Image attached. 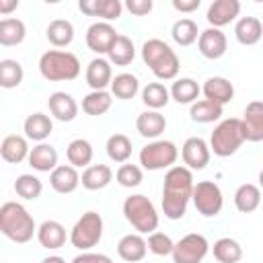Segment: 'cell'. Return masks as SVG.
<instances>
[{
  "label": "cell",
  "mask_w": 263,
  "mask_h": 263,
  "mask_svg": "<svg viewBox=\"0 0 263 263\" xmlns=\"http://www.w3.org/2000/svg\"><path fill=\"white\" fill-rule=\"evenodd\" d=\"M0 263H2V261H0Z\"/></svg>",
  "instance_id": "obj_51"
},
{
  "label": "cell",
  "mask_w": 263,
  "mask_h": 263,
  "mask_svg": "<svg viewBox=\"0 0 263 263\" xmlns=\"http://www.w3.org/2000/svg\"><path fill=\"white\" fill-rule=\"evenodd\" d=\"M103 238V218L99 212H84L70 230V242L78 251H90Z\"/></svg>",
  "instance_id": "obj_7"
},
{
  "label": "cell",
  "mask_w": 263,
  "mask_h": 263,
  "mask_svg": "<svg viewBox=\"0 0 263 263\" xmlns=\"http://www.w3.org/2000/svg\"><path fill=\"white\" fill-rule=\"evenodd\" d=\"M199 84L193 78H177L168 90V97L177 101L179 105H191L199 97Z\"/></svg>",
  "instance_id": "obj_35"
},
{
  "label": "cell",
  "mask_w": 263,
  "mask_h": 263,
  "mask_svg": "<svg viewBox=\"0 0 263 263\" xmlns=\"http://www.w3.org/2000/svg\"><path fill=\"white\" fill-rule=\"evenodd\" d=\"M117 35H119V33L115 31V27H113L111 23L99 21V23H92V25L86 29L84 41H86V47H88L90 51L99 53V58H101L103 53L109 51V47L113 45V41L117 39Z\"/></svg>",
  "instance_id": "obj_12"
},
{
  "label": "cell",
  "mask_w": 263,
  "mask_h": 263,
  "mask_svg": "<svg viewBox=\"0 0 263 263\" xmlns=\"http://www.w3.org/2000/svg\"><path fill=\"white\" fill-rule=\"evenodd\" d=\"M105 150H107V156L113 160V162H127V158L132 156V140L125 136V134H111L107 138V144H105Z\"/></svg>",
  "instance_id": "obj_40"
},
{
  "label": "cell",
  "mask_w": 263,
  "mask_h": 263,
  "mask_svg": "<svg viewBox=\"0 0 263 263\" xmlns=\"http://www.w3.org/2000/svg\"><path fill=\"white\" fill-rule=\"evenodd\" d=\"M23 132H25V138L27 140H33V142H45L49 138V134L53 132V121L49 115L45 113H31L25 123H23Z\"/></svg>",
  "instance_id": "obj_24"
},
{
  "label": "cell",
  "mask_w": 263,
  "mask_h": 263,
  "mask_svg": "<svg viewBox=\"0 0 263 263\" xmlns=\"http://www.w3.org/2000/svg\"><path fill=\"white\" fill-rule=\"evenodd\" d=\"M193 191V173L183 166L175 164L166 171L162 183V212L168 220H181L187 212Z\"/></svg>",
  "instance_id": "obj_1"
},
{
  "label": "cell",
  "mask_w": 263,
  "mask_h": 263,
  "mask_svg": "<svg viewBox=\"0 0 263 263\" xmlns=\"http://www.w3.org/2000/svg\"><path fill=\"white\" fill-rule=\"evenodd\" d=\"M29 142L25 136L18 134H10L0 142V156L2 160L10 162V164H18L29 156Z\"/></svg>",
  "instance_id": "obj_26"
},
{
  "label": "cell",
  "mask_w": 263,
  "mask_h": 263,
  "mask_svg": "<svg viewBox=\"0 0 263 263\" xmlns=\"http://www.w3.org/2000/svg\"><path fill=\"white\" fill-rule=\"evenodd\" d=\"M210 146L203 138L199 136H191L185 140L183 148H181V158H183V166H187L189 171H201L208 166L210 162Z\"/></svg>",
  "instance_id": "obj_11"
},
{
  "label": "cell",
  "mask_w": 263,
  "mask_h": 263,
  "mask_svg": "<svg viewBox=\"0 0 263 263\" xmlns=\"http://www.w3.org/2000/svg\"><path fill=\"white\" fill-rule=\"evenodd\" d=\"M84 78H86V84L92 90H105L111 84V78H113V70H111L109 60H105V58L90 60L88 66H86Z\"/></svg>",
  "instance_id": "obj_21"
},
{
  "label": "cell",
  "mask_w": 263,
  "mask_h": 263,
  "mask_svg": "<svg viewBox=\"0 0 263 263\" xmlns=\"http://www.w3.org/2000/svg\"><path fill=\"white\" fill-rule=\"evenodd\" d=\"M245 144V132H242V123L238 117H230L220 121L212 136H210V152H214L220 158L232 156L240 146Z\"/></svg>",
  "instance_id": "obj_5"
},
{
  "label": "cell",
  "mask_w": 263,
  "mask_h": 263,
  "mask_svg": "<svg viewBox=\"0 0 263 263\" xmlns=\"http://www.w3.org/2000/svg\"><path fill=\"white\" fill-rule=\"evenodd\" d=\"M199 90L203 92V97L208 101H212V103H216L220 107H224L226 103H230L232 97H234V86L224 76H212V78H208L203 82V86H199Z\"/></svg>",
  "instance_id": "obj_17"
},
{
  "label": "cell",
  "mask_w": 263,
  "mask_h": 263,
  "mask_svg": "<svg viewBox=\"0 0 263 263\" xmlns=\"http://www.w3.org/2000/svg\"><path fill=\"white\" fill-rule=\"evenodd\" d=\"M242 132H245V142H261L263 140V103L261 101H251L245 107L242 113Z\"/></svg>",
  "instance_id": "obj_15"
},
{
  "label": "cell",
  "mask_w": 263,
  "mask_h": 263,
  "mask_svg": "<svg viewBox=\"0 0 263 263\" xmlns=\"http://www.w3.org/2000/svg\"><path fill=\"white\" fill-rule=\"evenodd\" d=\"M25 78V70L16 60H0V88H16Z\"/></svg>",
  "instance_id": "obj_42"
},
{
  "label": "cell",
  "mask_w": 263,
  "mask_h": 263,
  "mask_svg": "<svg viewBox=\"0 0 263 263\" xmlns=\"http://www.w3.org/2000/svg\"><path fill=\"white\" fill-rule=\"evenodd\" d=\"M66 156L70 166L74 168H86L92 162V144L84 138H76L68 144L66 148Z\"/></svg>",
  "instance_id": "obj_33"
},
{
  "label": "cell",
  "mask_w": 263,
  "mask_h": 263,
  "mask_svg": "<svg viewBox=\"0 0 263 263\" xmlns=\"http://www.w3.org/2000/svg\"><path fill=\"white\" fill-rule=\"evenodd\" d=\"M191 201L195 205V210L205 216V218H214L222 212L224 208V195L222 189L214 183V181H199L193 183V191H191Z\"/></svg>",
  "instance_id": "obj_9"
},
{
  "label": "cell",
  "mask_w": 263,
  "mask_h": 263,
  "mask_svg": "<svg viewBox=\"0 0 263 263\" xmlns=\"http://www.w3.org/2000/svg\"><path fill=\"white\" fill-rule=\"evenodd\" d=\"M14 191H16V195L23 197V199H37V197L41 195V191H43V183H41V179H37L35 175L25 173V175H18V177H16V181H14Z\"/></svg>",
  "instance_id": "obj_43"
},
{
  "label": "cell",
  "mask_w": 263,
  "mask_h": 263,
  "mask_svg": "<svg viewBox=\"0 0 263 263\" xmlns=\"http://www.w3.org/2000/svg\"><path fill=\"white\" fill-rule=\"evenodd\" d=\"M18 8V0H0V14H12Z\"/></svg>",
  "instance_id": "obj_49"
},
{
  "label": "cell",
  "mask_w": 263,
  "mask_h": 263,
  "mask_svg": "<svg viewBox=\"0 0 263 263\" xmlns=\"http://www.w3.org/2000/svg\"><path fill=\"white\" fill-rule=\"evenodd\" d=\"M111 181H113V171L107 164H88L80 175V183L88 191L105 189Z\"/></svg>",
  "instance_id": "obj_27"
},
{
  "label": "cell",
  "mask_w": 263,
  "mask_h": 263,
  "mask_svg": "<svg viewBox=\"0 0 263 263\" xmlns=\"http://www.w3.org/2000/svg\"><path fill=\"white\" fill-rule=\"evenodd\" d=\"M142 60L158 80H175L181 68L179 55L162 39H148L142 45Z\"/></svg>",
  "instance_id": "obj_3"
},
{
  "label": "cell",
  "mask_w": 263,
  "mask_h": 263,
  "mask_svg": "<svg viewBox=\"0 0 263 263\" xmlns=\"http://www.w3.org/2000/svg\"><path fill=\"white\" fill-rule=\"evenodd\" d=\"M49 185L55 193H62V195H68V193H74L80 185V175L74 166L70 164H58L51 173H49Z\"/></svg>",
  "instance_id": "obj_18"
},
{
  "label": "cell",
  "mask_w": 263,
  "mask_h": 263,
  "mask_svg": "<svg viewBox=\"0 0 263 263\" xmlns=\"http://www.w3.org/2000/svg\"><path fill=\"white\" fill-rule=\"evenodd\" d=\"M125 8L134 14V16H146L152 10V0H127Z\"/></svg>",
  "instance_id": "obj_47"
},
{
  "label": "cell",
  "mask_w": 263,
  "mask_h": 263,
  "mask_svg": "<svg viewBox=\"0 0 263 263\" xmlns=\"http://www.w3.org/2000/svg\"><path fill=\"white\" fill-rule=\"evenodd\" d=\"M222 111H224V107H220V105H216L208 99H201V101L191 103L189 117L195 123H214L222 117Z\"/></svg>",
  "instance_id": "obj_38"
},
{
  "label": "cell",
  "mask_w": 263,
  "mask_h": 263,
  "mask_svg": "<svg viewBox=\"0 0 263 263\" xmlns=\"http://www.w3.org/2000/svg\"><path fill=\"white\" fill-rule=\"evenodd\" d=\"M78 8L88 16H101L103 23H109L121 16L123 4L119 0H80Z\"/></svg>",
  "instance_id": "obj_16"
},
{
  "label": "cell",
  "mask_w": 263,
  "mask_h": 263,
  "mask_svg": "<svg viewBox=\"0 0 263 263\" xmlns=\"http://www.w3.org/2000/svg\"><path fill=\"white\" fill-rule=\"evenodd\" d=\"M37 240L43 249L47 251H55V249H62L66 245V228L62 222L58 220H45L37 226Z\"/></svg>",
  "instance_id": "obj_20"
},
{
  "label": "cell",
  "mask_w": 263,
  "mask_h": 263,
  "mask_svg": "<svg viewBox=\"0 0 263 263\" xmlns=\"http://www.w3.org/2000/svg\"><path fill=\"white\" fill-rule=\"evenodd\" d=\"M107 55H109V64H115V66H127V64H132L134 58H136L134 41L127 35H117V39L109 47Z\"/></svg>",
  "instance_id": "obj_34"
},
{
  "label": "cell",
  "mask_w": 263,
  "mask_h": 263,
  "mask_svg": "<svg viewBox=\"0 0 263 263\" xmlns=\"http://www.w3.org/2000/svg\"><path fill=\"white\" fill-rule=\"evenodd\" d=\"M47 107H49V113L58 121H64V123L76 119V115H78V103L74 101L72 95H68L64 90L51 92L49 99H47Z\"/></svg>",
  "instance_id": "obj_19"
},
{
  "label": "cell",
  "mask_w": 263,
  "mask_h": 263,
  "mask_svg": "<svg viewBox=\"0 0 263 263\" xmlns=\"http://www.w3.org/2000/svg\"><path fill=\"white\" fill-rule=\"evenodd\" d=\"M25 35H27V27L21 18L6 16L0 21V45L14 47L25 41Z\"/></svg>",
  "instance_id": "obj_31"
},
{
  "label": "cell",
  "mask_w": 263,
  "mask_h": 263,
  "mask_svg": "<svg viewBox=\"0 0 263 263\" xmlns=\"http://www.w3.org/2000/svg\"><path fill=\"white\" fill-rule=\"evenodd\" d=\"M0 232L8 240L16 245H25L33 238V234L37 232V226L33 216L23 203L6 201L0 205Z\"/></svg>",
  "instance_id": "obj_2"
},
{
  "label": "cell",
  "mask_w": 263,
  "mask_h": 263,
  "mask_svg": "<svg viewBox=\"0 0 263 263\" xmlns=\"http://www.w3.org/2000/svg\"><path fill=\"white\" fill-rule=\"evenodd\" d=\"M171 101L168 97V88L162 82H148L142 88V103L150 109V111H158L162 107H166Z\"/></svg>",
  "instance_id": "obj_39"
},
{
  "label": "cell",
  "mask_w": 263,
  "mask_h": 263,
  "mask_svg": "<svg viewBox=\"0 0 263 263\" xmlns=\"http://www.w3.org/2000/svg\"><path fill=\"white\" fill-rule=\"evenodd\" d=\"M115 179H117V183H119L121 187L132 189V187H138V185L142 183L144 173H142V168H140L138 164H127V162H123V164L117 168Z\"/></svg>",
  "instance_id": "obj_44"
},
{
  "label": "cell",
  "mask_w": 263,
  "mask_h": 263,
  "mask_svg": "<svg viewBox=\"0 0 263 263\" xmlns=\"http://www.w3.org/2000/svg\"><path fill=\"white\" fill-rule=\"evenodd\" d=\"M173 245H175L173 238H171L168 234H164V232H158V230L150 232V234H148V240H146L148 251H150L152 255H156V257H166V255H171Z\"/></svg>",
  "instance_id": "obj_45"
},
{
  "label": "cell",
  "mask_w": 263,
  "mask_h": 263,
  "mask_svg": "<svg viewBox=\"0 0 263 263\" xmlns=\"http://www.w3.org/2000/svg\"><path fill=\"white\" fill-rule=\"evenodd\" d=\"M238 14H240V2L238 0H214L208 6L205 18H208L210 27L222 29V27L230 25Z\"/></svg>",
  "instance_id": "obj_14"
},
{
  "label": "cell",
  "mask_w": 263,
  "mask_h": 263,
  "mask_svg": "<svg viewBox=\"0 0 263 263\" xmlns=\"http://www.w3.org/2000/svg\"><path fill=\"white\" fill-rule=\"evenodd\" d=\"M39 72L49 82L74 80L80 74V60L72 51L49 49L39 58Z\"/></svg>",
  "instance_id": "obj_4"
},
{
  "label": "cell",
  "mask_w": 263,
  "mask_h": 263,
  "mask_svg": "<svg viewBox=\"0 0 263 263\" xmlns=\"http://www.w3.org/2000/svg\"><path fill=\"white\" fill-rule=\"evenodd\" d=\"M210 253V242L203 234L189 232L173 245V263H201Z\"/></svg>",
  "instance_id": "obj_10"
},
{
  "label": "cell",
  "mask_w": 263,
  "mask_h": 263,
  "mask_svg": "<svg viewBox=\"0 0 263 263\" xmlns=\"http://www.w3.org/2000/svg\"><path fill=\"white\" fill-rule=\"evenodd\" d=\"M179 148L171 140H152L140 150V164L146 171H162L175 166Z\"/></svg>",
  "instance_id": "obj_8"
},
{
  "label": "cell",
  "mask_w": 263,
  "mask_h": 263,
  "mask_svg": "<svg viewBox=\"0 0 263 263\" xmlns=\"http://www.w3.org/2000/svg\"><path fill=\"white\" fill-rule=\"evenodd\" d=\"M111 105H113V97L107 90H90L82 99V111L86 115H92V117L105 115L111 109Z\"/></svg>",
  "instance_id": "obj_37"
},
{
  "label": "cell",
  "mask_w": 263,
  "mask_h": 263,
  "mask_svg": "<svg viewBox=\"0 0 263 263\" xmlns=\"http://www.w3.org/2000/svg\"><path fill=\"white\" fill-rule=\"evenodd\" d=\"M41 263H66V259H62V257H58V255H49V257H45Z\"/></svg>",
  "instance_id": "obj_50"
},
{
  "label": "cell",
  "mask_w": 263,
  "mask_h": 263,
  "mask_svg": "<svg viewBox=\"0 0 263 263\" xmlns=\"http://www.w3.org/2000/svg\"><path fill=\"white\" fill-rule=\"evenodd\" d=\"M234 205L240 214H251L261 205V189L255 183H242L234 191Z\"/></svg>",
  "instance_id": "obj_30"
},
{
  "label": "cell",
  "mask_w": 263,
  "mask_h": 263,
  "mask_svg": "<svg viewBox=\"0 0 263 263\" xmlns=\"http://www.w3.org/2000/svg\"><path fill=\"white\" fill-rule=\"evenodd\" d=\"M109 86H111V97L119 101H129L140 92V80L136 74H129V72H121L113 76Z\"/></svg>",
  "instance_id": "obj_29"
},
{
  "label": "cell",
  "mask_w": 263,
  "mask_h": 263,
  "mask_svg": "<svg viewBox=\"0 0 263 263\" xmlns=\"http://www.w3.org/2000/svg\"><path fill=\"white\" fill-rule=\"evenodd\" d=\"M45 37L53 47H68L74 41V25L66 18H55L47 25Z\"/></svg>",
  "instance_id": "obj_32"
},
{
  "label": "cell",
  "mask_w": 263,
  "mask_h": 263,
  "mask_svg": "<svg viewBox=\"0 0 263 263\" xmlns=\"http://www.w3.org/2000/svg\"><path fill=\"white\" fill-rule=\"evenodd\" d=\"M123 216L138 230V234H150L158 228V212H156L154 203L142 193H134V195L125 197Z\"/></svg>",
  "instance_id": "obj_6"
},
{
  "label": "cell",
  "mask_w": 263,
  "mask_h": 263,
  "mask_svg": "<svg viewBox=\"0 0 263 263\" xmlns=\"http://www.w3.org/2000/svg\"><path fill=\"white\" fill-rule=\"evenodd\" d=\"M201 0H173V8L179 12H193L197 10Z\"/></svg>",
  "instance_id": "obj_48"
},
{
  "label": "cell",
  "mask_w": 263,
  "mask_h": 263,
  "mask_svg": "<svg viewBox=\"0 0 263 263\" xmlns=\"http://www.w3.org/2000/svg\"><path fill=\"white\" fill-rule=\"evenodd\" d=\"M27 160L37 173H51L58 166V150L47 142H39L29 150Z\"/></svg>",
  "instance_id": "obj_22"
},
{
  "label": "cell",
  "mask_w": 263,
  "mask_h": 263,
  "mask_svg": "<svg viewBox=\"0 0 263 263\" xmlns=\"http://www.w3.org/2000/svg\"><path fill=\"white\" fill-rule=\"evenodd\" d=\"M136 129L142 138L158 140V136L166 129V117L160 111H142L136 119Z\"/></svg>",
  "instance_id": "obj_23"
},
{
  "label": "cell",
  "mask_w": 263,
  "mask_h": 263,
  "mask_svg": "<svg viewBox=\"0 0 263 263\" xmlns=\"http://www.w3.org/2000/svg\"><path fill=\"white\" fill-rule=\"evenodd\" d=\"M171 37L181 47H187V45L195 43L197 37H199L197 23L193 18H179V21H175V25L171 29Z\"/></svg>",
  "instance_id": "obj_41"
},
{
  "label": "cell",
  "mask_w": 263,
  "mask_h": 263,
  "mask_svg": "<svg viewBox=\"0 0 263 263\" xmlns=\"http://www.w3.org/2000/svg\"><path fill=\"white\" fill-rule=\"evenodd\" d=\"M263 25L257 16H240L234 25V37L240 45H255L261 41Z\"/></svg>",
  "instance_id": "obj_28"
},
{
  "label": "cell",
  "mask_w": 263,
  "mask_h": 263,
  "mask_svg": "<svg viewBox=\"0 0 263 263\" xmlns=\"http://www.w3.org/2000/svg\"><path fill=\"white\" fill-rule=\"evenodd\" d=\"M197 49L208 60H220L226 53V49H228V39H226V35L220 29L208 27V29L199 31Z\"/></svg>",
  "instance_id": "obj_13"
},
{
  "label": "cell",
  "mask_w": 263,
  "mask_h": 263,
  "mask_svg": "<svg viewBox=\"0 0 263 263\" xmlns=\"http://www.w3.org/2000/svg\"><path fill=\"white\" fill-rule=\"evenodd\" d=\"M146 253H148L146 240L138 232L136 234H125L117 242V255L127 263H140L146 257Z\"/></svg>",
  "instance_id": "obj_25"
},
{
  "label": "cell",
  "mask_w": 263,
  "mask_h": 263,
  "mask_svg": "<svg viewBox=\"0 0 263 263\" xmlns=\"http://www.w3.org/2000/svg\"><path fill=\"white\" fill-rule=\"evenodd\" d=\"M72 263H113L109 255L105 253H90V251H82L80 255H76L72 259Z\"/></svg>",
  "instance_id": "obj_46"
},
{
  "label": "cell",
  "mask_w": 263,
  "mask_h": 263,
  "mask_svg": "<svg viewBox=\"0 0 263 263\" xmlns=\"http://www.w3.org/2000/svg\"><path fill=\"white\" fill-rule=\"evenodd\" d=\"M212 253L218 263H238L242 259V247L238 245V240H234L230 236L218 238L212 247Z\"/></svg>",
  "instance_id": "obj_36"
}]
</instances>
